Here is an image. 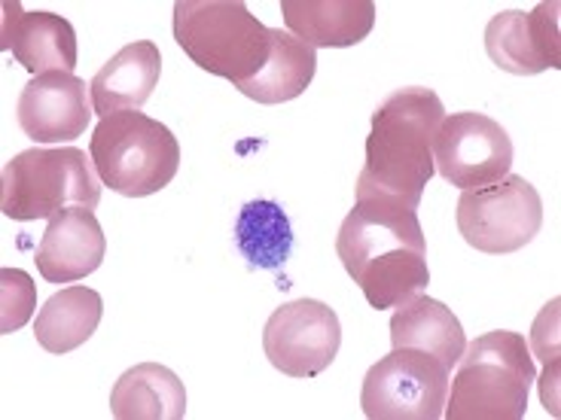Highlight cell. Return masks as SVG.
Segmentation results:
<instances>
[{
	"label": "cell",
	"mask_w": 561,
	"mask_h": 420,
	"mask_svg": "<svg viewBox=\"0 0 561 420\" xmlns=\"http://www.w3.org/2000/svg\"><path fill=\"white\" fill-rule=\"evenodd\" d=\"M336 253L376 311L400 308L431 283L419 210L393 198H357L339 229Z\"/></svg>",
	"instance_id": "obj_1"
},
{
	"label": "cell",
	"mask_w": 561,
	"mask_h": 420,
	"mask_svg": "<svg viewBox=\"0 0 561 420\" xmlns=\"http://www.w3.org/2000/svg\"><path fill=\"white\" fill-rule=\"evenodd\" d=\"M446 107L434 89H397L373 113L366 162L357 177V198H393L419 210L436 174L434 138Z\"/></svg>",
	"instance_id": "obj_2"
},
{
	"label": "cell",
	"mask_w": 561,
	"mask_h": 420,
	"mask_svg": "<svg viewBox=\"0 0 561 420\" xmlns=\"http://www.w3.org/2000/svg\"><path fill=\"white\" fill-rule=\"evenodd\" d=\"M531 384L534 360L525 336L506 329L485 332L463 348L443 418L522 420Z\"/></svg>",
	"instance_id": "obj_3"
},
{
	"label": "cell",
	"mask_w": 561,
	"mask_h": 420,
	"mask_svg": "<svg viewBox=\"0 0 561 420\" xmlns=\"http://www.w3.org/2000/svg\"><path fill=\"white\" fill-rule=\"evenodd\" d=\"M174 40L193 65L236 85L256 77L272 52V28L241 0H178Z\"/></svg>",
	"instance_id": "obj_4"
},
{
	"label": "cell",
	"mask_w": 561,
	"mask_h": 420,
	"mask_svg": "<svg viewBox=\"0 0 561 420\" xmlns=\"http://www.w3.org/2000/svg\"><path fill=\"white\" fill-rule=\"evenodd\" d=\"M89 159L104 186L126 198H147L162 192L181 168V143L169 126L140 110L113 113L101 119Z\"/></svg>",
	"instance_id": "obj_5"
},
{
	"label": "cell",
	"mask_w": 561,
	"mask_h": 420,
	"mask_svg": "<svg viewBox=\"0 0 561 420\" xmlns=\"http://www.w3.org/2000/svg\"><path fill=\"white\" fill-rule=\"evenodd\" d=\"M101 177L77 147H34L3 165L0 210L15 223L53 220L61 210H95L101 201Z\"/></svg>",
	"instance_id": "obj_6"
},
{
	"label": "cell",
	"mask_w": 561,
	"mask_h": 420,
	"mask_svg": "<svg viewBox=\"0 0 561 420\" xmlns=\"http://www.w3.org/2000/svg\"><path fill=\"white\" fill-rule=\"evenodd\" d=\"M449 365L415 348H393L366 372L360 406L369 420H439L449 399Z\"/></svg>",
	"instance_id": "obj_7"
},
{
	"label": "cell",
	"mask_w": 561,
	"mask_h": 420,
	"mask_svg": "<svg viewBox=\"0 0 561 420\" xmlns=\"http://www.w3.org/2000/svg\"><path fill=\"white\" fill-rule=\"evenodd\" d=\"M543 229V198L519 174L482 189H463L458 232L479 253L504 256L528 247Z\"/></svg>",
	"instance_id": "obj_8"
},
{
	"label": "cell",
	"mask_w": 561,
	"mask_h": 420,
	"mask_svg": "<svg viewBox=\"0 0 561 420\" xmlns=\"http://www.w3.org/2000/svg\"><path fill=\"white\" fill-rule=\"evenodd\" d=\"M434 165L458 189L494 186L513 168V140L485 113H451L436 128Z\"/></svg>",
	"instance_id": "obj_9"
},
{
	"label": "cell",
	"mask_w": 561,
	"mask_h": 420,
	"mask_svg": "<svg viewBox=\"0 0 561 420\" xmlns=\"http://www.w3.org/2000/svg\"><path fill=\"white\" fill-rule=\"evenodd\" d=\"M339 348L342 326L336 311L318 299L280 305L263 329L266 360L287 378H318L333 365Z\"/></svg>",
	"instance_id": "obj_10"
},
{
	"label": "cell",
	"mask_w": 561,
	"mask_h": 420,
	"mask_svg": "<svg viewBox=\"0 0 561 420\" xmlns=\"http://www.w3.org/2000/svg\"><path fill=\"white\" fill-rule=\"evenodd\" d=\"M485 52L506 73L534 77L561 68L559 3H540L534 13H497L485 28Z\"/></svg>",
	"instance_id": "obj_11"
},
{
	"label": "cell",
	"mask_w": 561,
	"mask_h": 420,
	"mask_svg": "<svg viewBox=\"0 0 561 420\" xmlns=\"http://www.w3.org/2000/svg\"><path fill=\"white\" fill-rule=\"evenodd\" d=\"M89 85L73 73H41L31 77L19 98V126L34 143H65L83 138L92 122Z\"/></svg>",
	"instance_id": "obj_12"
},
{
	"label": "cell",
	"mask_w": 561,
	"mask_h": 420,
	"mask_svg": "<svg viewBox=\"0 0 561 420\" xmlns=\"http://www.w3.org/2000/svg\"><path fill=\"white\" fill-rule=\"evenodd\" d=\"M0 46L28 70L41 73H73L77 68V31L68 19L53 13H22L15 0L3 3V34Z\"/></svg>",
	"instance_id": "obj_13"
},
{
	"label": "cell",
	"mask_w": 561,
	"mask_h": 420,
	"mask_svg": "<svg viewBox=\"0 0 561 420\" xmlns=\"http://www.w3.org/2000/svg\"><path fill=\"white\" fill-rule=\"evenodd\" d=\"M104 253L107 238L99 217L85 208H70L49 220L34 259L49 283H73L99 271Z\"/></svg>",
	"instance_id": "obj_14"
},
{
	"label": "cell",
	"mask_w": 561,
	"mask_h": 420,
	"mask_svg": "<svg viewBox=\"0 0 561 420\" xmlns=\"http://www.w3.org/2000/svg\"><path fill=\"white\" fill-rule=\"evenodd\" d=\"M284 25L311 49H345L373 34V0H284Z\"/></svg>",
	"instance_id": "obj_15"
},
{
	"label": "cell",
	"mask_w": 561,
	"mask_h": 420,
	"mask_svg": "<svg viewBox=\"0 0 561 420\" xmlns=\"http://www.w3.org/2000/svg\"><path fill=\"white\" fill-rule=\"evenodd\" d=\"M162 77V56L153 40H135L123 46L104 68L92 77L89 95L92 110L101 119L113 113L140 110L153 98V89Z\"/></svg>",
	"instance_id": "obj_16"
},
{
	"label": "cell",
	"mask_w": 561,
	"mask_h": 420,
	"mask_svg": "<svg viewBox=\"0 0 561 420\" xmlns=\"http://www.w3.org/2000/svg\"><path fill=\"white\" fill-rule=\"evenodd\" d=\"M116 420H181L186 418L183 381L159 363H140L119 375L111 390Z\"/></svg>",
	"instance_id": "obj_17"
},
{
	"label": "cell",
	"mask_w": 561,
	"mask_h": 420,
	"mask_svg": "<svg viewBox=\"0 0 561 420\" xmlns=\"http://www.w3.org/2000/svg\"><path fill=\"white\" fill-rule=\"evenodd\" d=\"M391 345L393 348L424 350L451 369L461 360L467 336L451 308H446L431 295H415L407 305H400L391 317Z\"/></svg>",
	"instance_id": "obj_18"
},
{
	"label": "cell",
	"mask_w": 561,
	"mask_h": 420,
	"mask_svg": "<svg viewBox=\"0 0 561 420\" xmlns=\"http://www.w3.org/2000/svg\"><path fill=\"white\" fill-rule=\"evenodd\" d=\"M314 70H318V56L311 46L296 40L290 31L272 28V52L266 65L256 77L236 89L256 104H284V101L299 98L309 89Z\"/></svg>",
	"instance_id": "obj_19"
},
{
	"label": "cell",
	"mask_w": 561,
	"mask_h": 420,
	"mask_svg": "<svg viewBox=\"0 0 561 420\" xmlns=\"http://www.w3.org/2000/svg\"><path fill=\"white\" fill-rule=\"evenodd\" d=\"M101 314L104 299L95 290L68 287L43 302L34 320V338L46 353H70L95 336Z\"/></svg>",
	"instance_id": "obj_20"
},
{
	"label": "cell",
	"mask_w": 561,
	"mask_h": 420,
	"mask_svg": "<svg viewBox=\"0 0 561 420\" xmlns=\"http://www.w3.org/2000/svg\"><path fill=\"white\" fill-rule=\"evenodd\" d=\"M236 241H239V250L248 259V266L275 271L290 259L294 229L278 201L253 198L241 208L239 223H236Z\"/></svg>",
	"instance_id": "obj_21"
},
{
	"label": "cell",
	"mask_w": 561,
	"mask_h": 420,
	"mask_svg": "<svg viewBox=\"0 0 561 420\" xmlns=\"http://www.w3.org/2000/svg\"><path fill=\"white\" fill-rule=\"evenodd\" d=\"M37 308V290L34 280L19 268L0 271V336H10L31 320Z\"/></svg>",
	"instance_id": "obj_22"
}]
</instances>
